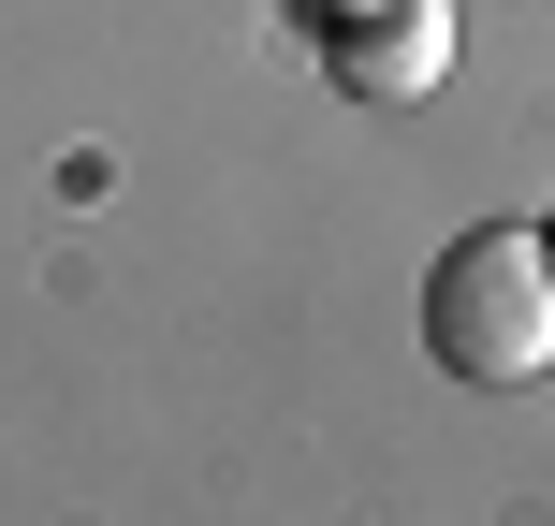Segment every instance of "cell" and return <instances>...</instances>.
<instances>
[{
	"label": "cell",
	"instance_id": "6da1fadb",
	"mask_svg": "<svg viewBox=\"0 0 555 526\" xmlns=\"http://www.w3.org/2000/svg\"><path fill=\"white\" fill-rule=\"evenodd\" d=\"M424 351H439L453 381H482V395L541 381L555 365V234H512V220L453 234V249L424 264Z\"/></svg>",
	"mask_w": 555,
	"mask_h": 526
},
{
	"label": "cell",
	"instance_id": "7a4b0ae2",
	"mask_svg": "<svg viewBox=\"0 0 555 526\" xmlns=\"http://www.w3.org/2000/svg\"><path fill=\"white\" fill-rule=\"evenodd\" d=\"M322 74L351 88V103H424V88L453 74V0H351L322 44Z\"/></svg>",
	"mask_w": 555,
	"mask_h": 526
}]
</instances>
